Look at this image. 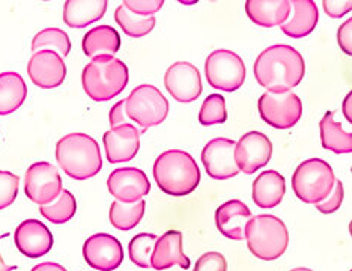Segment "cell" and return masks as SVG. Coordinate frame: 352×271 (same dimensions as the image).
<instances>
[{
  "label": "cell",
  "mask_w": 352,
  "mask_h": 271,
  "mask_svg": "<svg viewBox=\"0 0 352 271\" xmlns=\"http://www.w3.org/2000/svg\"><path fill=\"white\" fill-rule=\"evenodd\" d=\"M286 193V181L277 171H265L253 182V202L262 210H271L283 201Z\"/></svg>",
  "instance_id": "obj_22"
},
{
  "label": "cell",
  "mask_w": 352,
  "mask_h": 271,
  "mask_svg": "<svg viewBox=\"0 0 352 271\" xmlns=\"http://www.w3.org/2000/svg\"><path fill=\"white\" fill-rule=\"evenodd\" d=\"M236 142L226 138L210 140L202 151V163L206 173L214 180H229L239 173L235 162Z\"/></svg>",
  "instance_id": "obj_13"
},
{
  "label": "cell",
  "mask_w": 352,
  "mask_h": 271,
  "mask_svg": "<svg viewBox=\"0 0 352 271\" xmlns=\"http://www.w3.org/2000/svg\"><path fill=\"white\" fill-rule=\"evenodd\" d=\"M351 98H352V94L349 92V95H346L345 102H343V111H345V118L351 122L352 118H351Z\"/></svg>",
  "instance_id": "obj_41"
},
{
  "label": "cell",
  "mask_w": 352,
  "mask_h": 271,
  "mask_svg": "<svg viewBox=\"0 0 352 271\" xmlns=\"http://www.w3.org/2000/svg\"><path fill=\"white\" fill-rule=\"evenodd\" d=\"M157 235L154 234H138L128 244V253L134 265L140 268H152L151 257L157 244Z\"/></svg>",
  "instance_id": "obj_32"
},
{
  "label": "cell",
  "mask_w": 352,
  "mask_h": 271,
  "mask_svg": "<svg viewBox=\"0 0 352 271\" xmlns=\"http://www.w3.org/2000/svg\"><path fill=\"white\" fill-rule=\"evenodd\" d=\"M169 101L158 87L152 85H140L130 92L110 110V125L133 124L145 133L149 127H157L166 121L169 115Z\"/></svg>",
  "instance_id": "obj_2"
},
{
  "label": "cell",
  "mask_w": 352,
  "mask_h": 271,
  "mask_svg": "<svg viewBox=\"0 0 352 271\" xmlns=\"http://www.w3.org/2000/svg\"><path fill=\"white\" fill-rule=\"evenodd\" d=\"M245 12L254 25L282 26L291 15V0H247Z\"/></svg>",
  "instance_id": "obj_21"
},
{
  "label": "cell",
  "mask_w": 352,
  "mask_h": 271,
  "mask_svg": "<svg viewBox=\"0 0 352 271\" xmlns=\"http://www.w3.org/2000/svg\"><path fill=\"white\" fill-rule=\"evenodd\" d=\"M30 271H67V268L60 264H56V262H43V264L35 265Z\"/></svg>",
  "instance_id": "obj_40"
},
{
  "label": "cell",
  "mask_w": 352,
  "mask_h": 271,
  "mask_svg": "<svg viewBox=\"0 0 352 271\" xmlns=\"http://www.w3.org/2000/svg\"><path fill=\"white\" fill-rule=\"evenodd\" d=\"M258 107L263 121L278 130L292 129L302 116V102L294 92H265L259 98Z\"/></svg>",
  "instance_id": "obj_9"
},
{
  "label": "cell",
  "mask_w": 352,
  "mask_h": 271,
  "mask_svg": "<svg viewBox=\"0 0 352 271\" xmlns=\"http://www.w3.org/2000/svg\"><path fill=\"white\" fill-rule=\"evenodd\" d=\"M164 86L172 97L182 105L196 101L204 91L201 73L190 62H175L167 68Z\"/></svg>",
  "instance_id": "obj_11"
},
{
  "label": "cell",
  "mask_w": 352,
  "mask_h": 271,
  "mask_svg": "<svg viewBox=\"0 0 352 271\" xmlns=\"http://www.w3.org/2000/svg\"><path fill=\"white\" fill-rule=\"evenodd\" d=\"M152 173L160 190L170 196L193 193L201 182V171L196 160L181 149H169L160 154Z\"/></svg>",
  "instance_id": "obj_3"
},
{
  "label": "cell",
  "mask_w": 352,
  "mask_h": 271,
  "mask_svg": "<svg viewBox=\"0 0 352 271\" xmlns=\"http://www.w3.org/2000/svg\"><path fill=\"white\" fill-rule=\"evenodd\" d=\"M29 78L41 89L59 87L67 77V65L62 56L52 50H41L32 54L28 63Z\"/></svg>",
  "instance_id": "obj_16"
},
{
  "label": "cell",
  "mask_w": 352,
  "mask_h": 271,
  "mask_svg": "<svg viewBox=\"0 0 352 271\" xmlns=\"http://www.w3.org/2000/svg\"><path fill=\"white\" fill-rule=\"evenodd\" d=\"M352 19L346 20L343 25L339 28L338 30V43L340 49L345 52L346 54H352V44H351V39H352Z\"/></svg>",
  "instance_id": "obj_39"
},
{
  "label": "cell",
  "mask_w": 352,
  "mask_h": 271,
  "mask_svg": "<svg viewBox=\"0 0 352 271\" xmlns=\"http://www.w3.org/2000/svg\"><path fill=\"white\" fill-rule=\"evenodd\" d=\"M343 197H345V188H343L342 181L336 178L334 187L331 190V193L328 195L322 202L315 204L316 210L322 214H331L334 211H338L340 208V205L343 202Z\"/></svg>",
  "instance_id": "obj_35"
},
{
  "label": "cell",
  "mask_w": 352,
  "mask_h": 271,
  "mask_svg": "<svg viewBox=\"0 0 352 271\" xmlns=\"http://www.w3.org/2000/svg\"><path fill=\"white\" fill-rule=\"evenodd\" d=\"M56 160L73 180H89L102 169L97 140L85 133H71L56 143Z\"/></svg>",
  "instance_id": "obj_4"
},
{
  "label": "cell",
  "mask_w": 352,
  "mask_h": 271,
  "mask_svg": "<svg viewBox=\"0 0 352 271\" xmlns=\"http://www.w3.org/2000/svg\"><path fill=\"white\" fill-rule=\"evenodd\" d=\"M151 265L158 271L169 270L173 265H179L188 270L191 262L182 252V234L179 230H169L157 240L151 257Z\"/></svg>",
  "instance_id": "obj_20"
},
{
  "label": "cell",
  "mask_w": 352,
  "mask_h": 271,
  "mask_svg": "<svg viewBox=\"0 0 352 271\" xmlns=\"http://www.w3.org/2000/svg\"><path fill=\"white\" fill-rule=\"evenodd\" d=\"M115 21L124 30V34L133 38H142L151 34L155 28V17H140L130 12L121 3L115 11Z\"/></svg>",
  "instance_id": "obj_31"
},
{
  "label": "cell",
  "mask_w": 352,
  "mask_h": 271,
  "mask_svg": "<svg viewBox=\"0 0 352 271\" xmlns=\"http://www.w3.org/2000/svg\"><path fill=\"white\" fill-rule=\"evenodd\" d=\"M130 73L125 63L115 56L101 54L87 63L82 73V85L87 97L97 102L113 100L126 85Z\"/></svg>",
  "instance_id": "obj_5"
},
{
  "label": "cell",
  "mask_w": 352,
  "mask_h": 271,
  "mask_svg": "<svg viewBox=\"0 0 352 271\" xmlns=\"http://www.w3.org/2000/svg\"><path fill=\"white\" fill-rule=\"evenodd\" d=\"M253 71L256 80L268 92L283 94L291 92L301 83L306 65L298 50L291 45L277 44L258 56Z\"/></svg>",
  "instance_id": "obj_1"
},
{
  "label": "cell",
  "mask_w": 352,
  "mask_h": 271,
  "mask_svg": "<svg viewBox=\"0 0 352 271\" xmlns=\"http://www.w3.org/2000/svg\"><path fill=\"white\" fill-rule=\"evenodd\" d=\"M273 155V143L263 133L250 131L236 142L235 162L239 172L253 175L267 166Z\"/></svg>",
  "instance_id": "obj_12"
},
{
  "label": "cell",
  "mask_w": 352,
  "mask_h": 271,
  "mask_svg": "<svg viewBox=\"0 0 352 271\" xmlns=\"http://www.w3.org/2000/svg\"><path fill=\"white\" fill-rule=\"evenodd\" d=\"M322 5L325 14L331 19H340L352 10L351 0H324Z\"/></svg>",
  "instance_id": "obj_38"
},
{
  "label": "cell",
  "mask_w": 352,
  "mask_h": 271,
  "mask_svg": "<svg viewBox=\"0 0 352 271\" xmlns=\"http://www.w3.org/2000/svg\"><path fill=\"white\" fill-rule=\"evenodd\" d=\"M245 65L234 52L220 49L212 52L205 62V77L214 89L235 92L244 85Z\"/></svg>",
  "instance_id": "obj_8"
},
{
  "label": "cell",
  "mask_w": 352,
  "mask_h": 271,
  "mask_svg": "<svg viewBox=\"0 0 352 271\" xmlns=\"http://www.w3.org/2000/svg\"><path fill=\"white\" fill-rule=\"evenodd\" d=\"M336 182L333 167L321 158H309L294 172L292 188L306 204H319L331 193Z\"/></svg>",
  "instance_id": "obj_7"
},
{
  "label": "cell",
  "mask_w": 352,
  "mask_h": 271,
  "mask_svg": "<svg viewBox=\"0 0 352 271\" xmlns=\"http://www.w3.org/2000/svg\"><path fill=\"white\" fill-rule=\"evenodd\" d=\"M77 202L74 195L69 190H62L59 197L52 204L39 205V213L44 219L54 225H63L76 216Z\"/></svg>",
  "instance_id": "obj_29"
},
{
  "label": "cell",
  "mask_w": 352,
  "mask_h": 271,
  "mask_svg": "<svg viewBox=\"0 0 352 271\" xmlns=\"http://www.w3.org/2000/svg\"><path fill=\"white\" fill-rule=\"evenodd\" d=\"M28 97V86L19 73L6 71L0 73V116H6L19 110Z\"/></svg>",
  "instance_id": "obj_25"
},
{
  "label": "cell",
  "mask_w": 352,
  "mask_h": 271,
  "mask_svg": "<svg viewBox=\"0 0 352 271\" xmlns=\"http://www.w3.org/2000/svg\"><path fill=\"white\" fill-rule=\"evenodd\" d=\"M292 17L287 19L282 26V32L291 38H304L315 30L319 12L314 0H292L291 2Z\"/></svg>",
  "instance_id": "obj_23"
},
{
  "label": "cell",
  "mask_w": 352,
  "mask_h": 271,
  "mask_svg": "<svg viewBox=\"0 0 352 271\" xmlns=\"http://www.w3.org/2000/svg\"><path fill=\"white\" fill-rule=\"evenodd\" d=\"M8 234H5V235H0V240H2V238H5ZM15 267H11V265H8L6 262L3 261V258H2V254H0V271H12Z\"/></svg>",
  "instance_id": "obj_42"
},
{
  "label": "cell",
  "mask_w": 352,
  "mask_h": 271,
  "mask_svg": "<svg viewBox=\"0 0 352 271\" xmlns=\"http://www.w3.org/2000/svg\"><path fill=\"white\" fill-rule=\"evenodd\" d=\"M193 271H228V262L221 253L208 252L197 259Z\"/></svg>",
  "instance_id": "obj_37"
},
{
  "label": "cell",
  "mask_w": 352,
  "mask_h": 271,
  "mask_svg": "<svg viewBox=\"0 0 352 271\" xmlns=\"http://www.w3.org/2000/svg\"><path fill=\"white\" fill-rule=\"evenodd\" d=\"M20 178L8 171H0V211L14 204L19 195Z\"/></svg>",
  "instance_id": "obj_34"
},
{
  "label": "cell",
  "mask_w": 352,
  "mask_h": 271,
  "mask_svg": "<svg viewBox=\"0 0 352 271\" xmlns=\"http://www.w3.org/2000/svg\"><path fill=\"white\" fill-rule=\"evenodd\" d=\"M244 238L247 247L258 259L274 261L289 246V232L285 223L271 214H259L245 225Z\"/></svg>",
  "instance_id": "obj_6"
},
{
  "label": "cell",
  "mask_w": 352,
  "mask_h": 271,
  "mask_svg": "<svg viewBox=\"0 0 352 271\" xmlns=\"http://www.w3.org/2000/svg\"><path fill=\"white\" fill-rule=\"evenodd\" d=\"M62 178L59 169L52 163L38 162L32 164L25 175V193L38 205H47L62 193Z\"/></svg>",
  "instance_id": "obj_10"
},
{
  "label": "cell",
  "mask_w": 352,
  "mask_h": 271,
  "mask_svg": "<svg viewBox=\"0 0 352 271\" xmlns=\"http://www.w3.org/2000/svg\"><path fill=\"white\" fill-rule=\"evenodd\" d=\"M86 264L98 271H113L121 267L124 249L118 238L109 234L91 235L83 244Z\"/></svg>",
  "instance_id": "obj_14"
},
{
  "label": "cell",
  "mask_w": 352,
  "mask_h": 271,
  "mask_svg": "<svg viewBox=\"0 0 352 271\" xmlns=\"http://www.w3.org/2000/svg\"><path fill=\"white\" fill-rule=\"evenodd\" d=\"M319 130H321V143L325 149L336 154L352 153V134L343 130L340 122L334 121L333 111H327L319 122Z\"/></svg>",
  "instance_id": "obj_27"
},
{
  "label": "cell",
  "mask_w": 352,
  "mask_h": 271,
  "mask_svg": "<svg viewBox=\"0 0 352 271\" xmlns=\"http://www.w3.org/2000/svg\"><path fill=\"white\" fill-rule=\"evenodd\" d=\"M107 0H67L63 5V21L74 29H82L104 17Z\"/></svg>",
  "instance_id": "obj_24"
},
{
  "label": "cell",
  "mask_w": 352,
  "mask_h": 271,
  "mask_svg": "<svg viewBox=\"0 0 352 271\" xmlns=\"http://www.w3.org/2000/svg\"><path fill=\"white\" fill-rule=\"evenodd\" d=\"M140 130L133 124L111 127L104 133L102 143L110 164L131 162L140 148Z\"/></svg>",
  "instance_id": "obj_17"
},
{
  "label": "cell",
  "mask_w": 352,
  "mask_h": 271,
  "mask_svg": "<svg viewBox=\"0 0 352 271\" xmlns=\"http://www.w3.org/2000/svg\"><path fill=\"white\" fill-rule=\"evenodd\" d=\"M145 210L146 202L143 199L134 204H122L115 201L110 205L109 211L110 223L119 230H131L142 221L143 216H145Z\"/></svg>",
  "instance_id": "obj_28"
},
{
  "label": "cell",
  "mask_w": 352,
  "mask_h": 271,
  "mask_svg": "<svg viewBox=\"0 0 352 271\" xmlns=\"http://www.w3.org/2000/svg\"><path fill=\"white\" fill-rule=\"evenodd\" d=\"M14 240L19 252L30 259L45 257L53 247V235L49 228L35 219L20 223L15 229Z\"/></svg>",
  "instance_id": "obj_18"
},
{
  "label": "cell",
  "mask_w": 352,
  "mask_h": 271,
  "mask_svg": "<svg viewBox=\"0 0 352 271\" xmlns=\"http://www.w3.org/2000/svg\"><path fill=\"white\" fill-rule=\"evenodd\" d=\"M41 50H52L65 58L71 52V41L67 32L59 28H47L38 32L32 39V52L35 53Z\"/></svg>",
  "instance_id": "obj_30"
},
{
  "label": "cell",
  "mask_w": 352,
  "mask_h": 271,
  "mask_svg": "<svg viewBox=\"0 0 352 271\" xmlns=\"http://www.w3.org/2000/svg\"><path fill=\"white\" fill-rule=\"evenodd\" d=\"M252 211L244 202L232 199L220 205L215 211V225L217 229L229 240H244L245 225L252 219Z\"/></svg>",
  "instance_id": "obj_19"
},
{
  "label": "cell",
  "mask_w": 352,
  "mask_h": 271,
  "mask_svg": "<svg viewBox=\"0 0 352 271\" xmlns=\"http://www.w3.org/2000/svg\"><path fill=\"white\" fill-rule=\"evenodd\" d=\"M291 271H314V270H310V268H302V267H300V268H294V270H291Z\"/></svg>",
  "instance_id": "obj_43"
},
{
  "label": "cell",
  "mask_w": 352,
  "mask_h": 271,
  "mask_svg": "<svg viewBox=\"0 0 352 271\" xmlns=\"http://www.w3.org/2000/svg\"><path fill=\"white\" fill-rule=\"evenodd\" d=\"M82 49L87 58H97L101 54L113 56L121 49V36L110 26H97L87 30L82 39Z\"/></svg>",
  "instance_id": "obj_26"
},
{
  "label": "cell",
  "mask_w": 352,
  "mask_h": 271,
  "mask_svg": "<svg viewBox=\"0 0 352 271\" xmlns=\"http://www.w3.org/2000/svg\"><path fill=\"white\" fill-rule=\"evenodd\" d=\"M228 119V109H226V100L220 94H212L208 97L199 111V121L202 125H217L225 124Z\"/></svg>",
  "instance_id": "obj_33"
},
{
  "label": "cell",
  "mask_w": 352,
  "mask_h": 271,
  "mask_svg": "<svg viewBox=\"0 0 352 271\" xmlns=\"http://www.w3.org/2000/svg\"><path fill=\"white\" fill-rule=\"evenodd\" d=\"M107 188L118 202L134 204L149 193L151 182L142 169L121 167L109 175Z\"/></svg>",
  "instance_id": "obj_15"
},
{
  "label": "cell",
  "mask_w": 352,
  "mask_h": 271,
  "mask_svg": "<svg viewBox=\"0 0 352 271\" xmlns=\"http://www.w3.org/2000/svg\"><path fill=\"white\" fill-rule=\"evenodd\" d=\"M122 5L140 17H154V14L162 10L164 2L163 0H125Z\"/></svg>",
  "instance_id": "obj_36"
}]
</instances>
